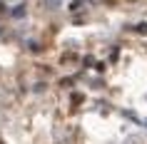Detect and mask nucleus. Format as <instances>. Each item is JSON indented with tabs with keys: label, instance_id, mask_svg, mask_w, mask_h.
I'll return each instance as SVG.
<instances>
[{
	"label": "nucleus",
	"instance_id": "nucleus-3",
	"mask_svg": "<svg viewBox=\"0 0 147 144\" xmlns=\"http://www.w3.org/2000/svg\"><path fill=\"white\" fill-rule=\"evenodd\" d=\"M82 65H85V67H95V57L92 55H85V57H82Z\"/></svg>",
	"mask_w": 147,
	"mask_h": 144
},
{
	"label": "nucleus",
	"instance_id": "nucleus-2",
	"mask_svg": "<svg viewBox=\"0 0 147 144\" xmlns=\"http://www.w3.org/2000/svg\"><path fill=\"white\" fill-rule=\"evenodd\" d=\"M72 104H82V102H85V94H82V92H72Z\"/></svg>",
	"mask_w": 147,
	"mask_h": 144
},
{
	"label": "nucleus",
	"instance_id": "nucleus-1",
	"mask_svg": "<svg viewBox=\"0 0 147 144\" xmlns=\"http://www.w3.org/2000/svg\"><path fill=\"white\" fill-rule=\"evenodd\" d=\"M78 52H75V50H67V52H62L60 55V65H65V67H67V65H78Z\"/></svg>",
	"mask_w": 147,
	"mask_h": 144
},
{
	"label": "nucleus",
	"instance_id": "nucleus-9",
	"mask_svg": "<svg viewBox=\"0 0 147 144\" xmlns=\"http://www.w3.org/2000/svg\"><path fill=\"white\" fill-rule=\"evenodd\" d=\"M130 3H135V0H130Z\"/></svg>",
	"mask_w": 147,
	"mask_h": 144
},
{
	"label": "nucleus",
	"instance_id": "nucleus-6",
	"mask_svg": "<svg viewBox=\"0 0 147 144\" xmlns=\"http://www.w3.org/2000/svg\"><path fill=\"white\" fill-rule=\"evenodd\" d=\"M13 15H15V17H23L25 10H23V8H15V10H13Z\"/></svg>",
	"mask_w": 147,
	"mask_h": 144
},
{
	"label": "nucleus",
	"instance_id": "nucleus-4",
	"mask_svg": "<svg viewBox=\"0 0 147 144\" xmlns=\"http://www.w3.org/2000/svg\"><path fill=\"white\" fill-rule=\"evenodd\" d=\"M135 32H140V35H147V23H140V25H135Z\"/></svg>",
	"mask_w": 147,
	"mask_h": 144
},
{
	"label": "nucleus",
	"instance_id": "nucleus-8",
	"mask_svg": "<svg viewBox=\"0 0 147 144\" xmlns=\"http://www.w3.org/2000/svg\"><path fill=\"white\" fill-rule=\"evenodd\" d=\"M3 13H5V5H3V3H0V15H3Z\"/></svg>",
	"mask_w": 147,
	"mask_h": 144
},
{
	"label": "nucleus",
	"instance_id": "nucleus-5",
	"mask_svg": "<svg viewBox=\"0 0 147 144\" xmlns=\"http://www.w3.org/2000/svg\"><path fill=\"white\" fill-rule=\"evenodd\" d=\"M75 82V80H72V77H62L60 80V87H70V84Z\"/></svg>",
	"mask_w": 147,
	"mask_h": 144
},
{
	"label": "nucleus",
	"instance_id": "nucleus-7",
	"mask_svg": "<svg viewBox=\"0 0 147 144\" xmlns=\"http://www.w3.org/2000/svg\"><path fill=\"white\" fill-rule=\"evenodd\" d=\"M117 57H120V52H117V50H112V55H110V62H117Z\"/></svg>",
	"mask_w": 147,
	"mask_h": 144
}]
</instances>
